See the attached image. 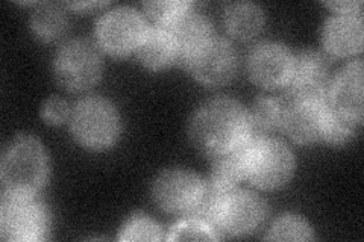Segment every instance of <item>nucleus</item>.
<instances>
[{"label":"nucleus","mask_w":364,"mask_h":242,"mask_svg":"<svg viewBox=\"0 0 364 242\" xmlns=\"http://www.w3.org/2000/svg\"><path fill=\"white\" fill-rule=\"evenodd\" d=\"M250 123L243 108L230 99H215L202 106L191 123V138L205 153L222 156L240 147Z\"/></svg>","instance_id":"obj_1"},{"label":"nucleus","mask_w":364,"mask_h":242,"mask_svg":"<svg viewBox=\"0 0 364 242\" xmlns=\"http://www.w3.org/2000/svg\"><path fill=\"white\" fill-rule=\"evenodd\" d=\"M245 176L261 188H277L286 183L294 168L290 150L279 141L264 140L263 133L250 128L247 140L240 145Z\"/></svg>","instance_id":"obj_2"},{"label":"nucleus","mask_w":364,"mask_h":242,"mask_svg":"<svg viewBox=\"0 0 364 242\" xmlns=\"http://www.w3.org/2000/svg\"><path fill=\"white\" fill-rule=\"evenodd\" d=\"M46 177V156L32 138H20L9 145L2 159V182L8 194L29 195Z\"/></svg>","instance_id":"obj_3"},{"label":"nucleus","mask_w":364,"mask_h":242,"mask_svg":"<svg viewBox=\"0 0 364 242\" xmlns=\"http://www.w3.org/2000/svg\"><path fill=\"white\" fill-rule=\"evenodd\" d=\"M72 128L82 144L102 148L112 144L119 132L117 115L108 101L85 99L73 111Z\"/></svg>","instance_id":"obj_4"},{"label":"nucleus","mask_w":364,"mask_h":242,"mask_svg":"<svg viewBox=\"0 0 364 242\" xmlns=\"http://www.w3.org/2000/svg\"><path fill=\"white\" fill-rule=\"evenodd\" d=\"M55 72L60 84L67 89L90 88L100 75L99 55L87 41L68 43L58 55Z\"/></svg>","instance_id":"obj_5"},{"label":"nucleus","mask_w":364,"mask_h":242,"mask_svg":"<svg viewBox=\"0 0 364 242\" xmlns=\"http://www.w3.org/2000/svg\"><path fill=\"white\" fill-rule=\"evenodd\" d=\"M0 227L5 239L38 241L46 232L44 212L28 195L9 194L2 204Z\"/></svg>","instance_id":"obj_6"},{"label":"nucleus","mask_w":364,"mask_h":242,"mask_svg":"<svg viewBox=\"0 0 364 242\" xmlns=\"http://www.w3.org/2000/svg\"><path fill=\"white\" fill-rule=\"evenodd\" d=\"M187 67L199 80L210 85H222L231 80L237 70V56L230 43L210 40L184 57Z\"/></svg>","instance_id":"obj_7"},{"label":"nucleus","mask_w":364,"mask_h":242,"mask_svg":"<svg viewBox=\"0 0 364 242\" xmlns=\"http://www.w3.org/2000/svg\"><path fill=\"white\" fill-rule=\"evenodd\" d=\"M203 183L188 171H167L158 177L154 195L161 209L170 214L193 212L200 200Z\"/></svg>","instance_id":"obj_8"},{"label":"nucleus","mask_w":364,"mask_h":242,"mask_svg":"<svg viewBox=\"0 0 364 242\" xmlns=\"http://www.w3.org/2000/svg\"><path fill=\"white\" fill-rule=\"evenodd\" d=\"M144 21L129 8L114 9L102 17L97 26L100 44L112 53L132 50L144 37Z\"/></svg>","instance_id":"obj_9"},{"label":"nucleus","mask_w":364,"mask_h":242,"mask_svg":"<svg viewBox=\"0 0 364 242\" xmlns=\"http://www.w3.org/2000/svg\"><path fill=\"white\" fill-rule=\"evenodd\" d=\"M329 64L321 53L304 52L293 60L290 100H325Z\"/></svg>","instance_id":"obj_10"},{"label":"nucleus","mask_w":364,"mask_h":242,"mask_svg":"<svg viewBox=\"0 0 364 242\" xmlns=\"http://www.w3.org/2000/svg\"><path fill=\"white\" fill-rule=\"evenodd\" d=\"M328 114L325 100H290L281 123L296 141L311 143L323 136Z\"/></svg>","instance_id":"obj_11"},{"label":"nucleus","mask_w":364,"mask_h":242,"mask_svg":"<svg viewBox=\"0 0 364 242\" xmlns=\"http://www.w3.org/2000/svg\"><path fill=\"white\" fill-rule=\"evenodd\" d=\"M264 216V204L250 192L226 194L218 215V224L231 235L252 232Z\"/></svg>","instance_id":"obj_12"},{"label":"nucleus","mask_w":364,"mask_h":242,"mask_svg":"<svg viewBox=\"0 0 364 242\" xmlns=\"http://www.w3.org/2000/svg\"><path fill=\"white\" fill-rule=\"evenodd\" d=\"M249 72L258 85L275 88L290 80L293 57L284 45L263 44L250 55Z\"/></svg>","instance_id":"obj_13"},{"label":"nucleus","mask_w":364,"mask_h":242,"mask_svg":"<svg viewBox=\"0 0 364 242\" xmlns=\"http://www.w3.org/2000/svg\"><path fill=\"white\" fill-rule=\"evenodd\" d=\"M333 106L337 114L354 123L363 120V62L349 64L333 87Z\"/></svg>","instance_id":"obj_14"},{"label":"nucleus","mask_w":364,"mask_h":242,"mask_svg":"<svg viewBox=\"0 0 364 242\" xmlns=\"http://www.w3.org/2000/svg\"><path fill=\"white\" fill-rule=\"evenodd\" d=\"M325 45L336 55H352L363 49V21L355 16H340L326 23Z\"/></svg>","instance_id":"obj_15"},{"label":"nucleus","mask_w":364,"mask_h":242,"mask_svg":"<svg viewBox=\"0 0 364 242\" xmlns=\"http://www.w3.org/2000/svg\"><path fill=\"white\" fill-rule=\"evenodd\" d=\"M170 33L176 43L178 55L186 57L211 40V25L207 18L199 14L186 13L173 23Z\"/></svg>","instance_id":"obj_16"},{"label":"nucleus","mask_w":364,"mask_h":242,"mask_svg":"<svg viewBox=\"0 0 364 242\" xmlns=\"http://www.w3.org/2000/svg\"><path fill=\"white\" fill-rule=\"evenodd\" d=\"M139 52L141 61L151 67H163L178 56V48L172 33L158 28L144 33Z\"/></svg>","instance_id":"obj_17"},{"label":"nucleus","mask_w":364,"mask_h":242,"mask_svg":"<svg viewBox=\"0 0 364 242\" xmlns=\"http://www.w3.org/2000/svg\"><path fill=\"white\" fill-rule=\"evenodd\" d=\"M264 16L254 4H235L226 11L228 29L238 38H250L263 28Z\"/></svg>","instance_id":"obj_18"},{"label":"nucleus","mask_w":364,"mask_h":242,"mask_svg":"<svg viewBox=\"0 0 364 242\" xmlns=\"http://www.w3.org/2000/svg\"><path fill=\"white\" fill-rule=\"evenodd\" d=\"M242 177H245L242 147L219 156L213 170V183L215 187L228 191L235 187Z\"/></svg>","instance_id":"obj_19"},{"label":"nucleus","mask_w":364,"mask_h":242,"mask_svg":"<svg viewBox=\"0 0 364 242\" xmlns=\"http://www.w3.org/2000/svg\"><path fill=\"white\" fill-rule=\"evenodd\" d=\"M32 26L44 40L58 38L65 29V17L58 8L41 6L32 17Z\"/></svg>","instance_id":"obj_20"},{"label":"nucleus","mask_w":364,"mask_h":242,"mask_svg":"<svg viewBox=\"0 0 364 242\" xmlns=\"http://www.w3.org/2000/svg\"><path fill=\"white\" fill-rule=\"evenodd\" d=\"M282 106L277 100L269 97H261L254 103L252 119L249 120L250 126L263 133L266 129H273L282 121Z\"/></svg>","instance_id":"obj_21"},{"label":"nucleus","mask_w":364,"mask_h":242,"mask_svg":"<svg viewBox=\"0 0 364 242\" xmlns=\"http://www.w3.org/2000/svg\"><path fill=\"white\" fill-rule=\"evenodd\" d=\"M311 238V232L301 218L298 216H284L275 223L272 229L269 239L281 241H305Z\"/></svg>","instance_id":"obj_22"},{"label":"nucleus","mask_w":364,"mask_h":242,"mask_svg":"<svg viewBox=\"0 0 364 242\" xmlns=\"http://www.w3.org/2000/svg\"><path fill=\"white\" fill-rule=\"evenodd\" d=\"M159 238H161L159 227L146 216L134 218L120 235L122 241H156Z\"/></svg>","instance_id":"obj_23"},{"label":"nucleus","mask_w":364,"mask_h":242,"mask_svg":"<svg viewBox=\"0 0 364 242\" xmlns=\"http://www.w3.org/2000/svg\"><path fill=\"white\" fill-rule=\"evenodd\" d=\"M188 4L186 2H147L144 4V9L155 20L173 25V23L187 13Z\"/></svg>","instance_id":"obj_24"},{"label":"nucleus","mask_w":364,"mask_h":242,"mask_svg":"<svg viewBox=\"0 0 364 242\" xmlns=\"http://www.w3.org/2000/svg\"><path fill=\"white\" fill-rule=\"evenodd\" d=\"M354 133V121L341 117L336 111L329 109L323 136L331 143H343L346 138Z\"/></svg>","instance_id":"obj_25"},{"label":"nucleus","mask_w":364,"mask_h":242,"mask_svg":"<svg viewBox=\"0 0 364 242\" xmlns=\"http://www.w3.org/2000/svg\"><path fill=\"white\" fill-rule=\"evenodd\" d=\"M205 241V239H218L213 230L202 221L193 220L181 223L173 229L170 241Z\"/></svg>","instance_id":"obj_26"},{"label":"nucleus","mask_w":364,"mask_h":242,"mask_svg":"<svg viewBox=\"0 0 364 242\" xmlns=\"http://www.w3.org/2000/svg\"><path fill=\"white\" fill-rule=\"evenodd\" d=\"M67 112L65 101L58 97H52L44 106V117L50 123H61L67 117Z\"/></svg>","instance_id":"obj_27"},{"label":"nucleus","mask_w":364,"mask_h":242,"mask_svg":"<svg viewBox=\"0 0 364 242\" xmlns=\"http://www.w3.org/2000/svg\"><path fill=\"white\" fill-rule=\"evenodd\" d=\"M328 6L338 9L340 13H352L354 9L360 8L361 4L360 2H340V4L337 2V4H328Z\"/></svg>","instance_id":"obj_28"}]
</instances>
